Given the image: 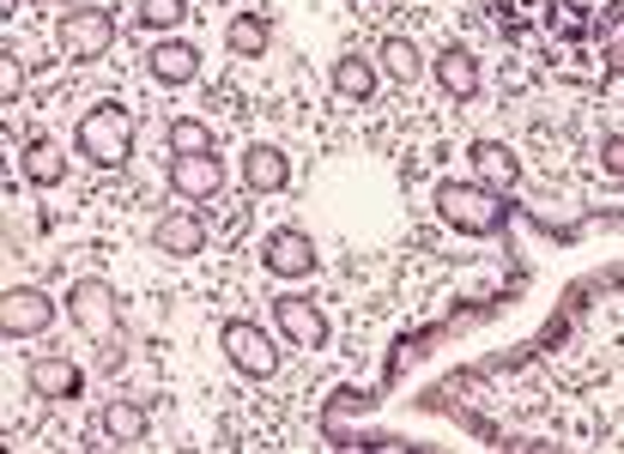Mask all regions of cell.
Wrapping results in <instances>:
<instances>
[{"label":"cell","mask_w":624,"mask_h":454,"mask_svg":"<svg viewBox=\"0 0 624 454\" xmlns=\"http://www.w3.org/2000/svg\"><path fill=\"white\" fill-rule=\"evenodd\" d=\"M412 406L485 448L624 454V267L576 279L522 345L449 370Z\"/></svg>","instance_id":"cell-1"},{"label":"cell","mask_w":624,"mask_h":454,"mask_svg":"<svg viewBox=\"0 0 624 454\" xmlns=\"http://www.w3.org/2000/svg\"><path fill=\"white\" fill-rule=\"evenodd\" d=\"M412 164V194H419V218H424V243L449 255H479V249H503L515 243V218L522 200L491 182H479L473 171H461L454 158H407Z\"/></svg>","instance_id":"cell-2"},{"label":"cell","mask_w":624,"mask_h":454,"mask_svg":"<svg viewBox=\"0 0 624 454\" xmlns=\"http://www.w3.org/2000/svg\"><path fill=\"white\" fill-rule=\"evenodd\" d=\"M267 321L304 363H340L346 370V303L334 285H267Z\"/></svg>","instance_id":"cell-3"},{"label":"cell","mask_w":624,"mask_h":454,"mask_svg":"<svg viewBox=\"0 0 624 454\" xmlns=\"http://www.w3.org/2000/svg\"><path fill=\"white\" fill-rule=\"evenodd\" d=\"M249 272L262 285H328L334 279V255L321 243V230L297 213L291 200L273 206V218H262L249 237Z\"/></svg>","instance_id":"cell-4"},{"label":"cell","mask_w":624,"mask_h":454,"mask_svg":"<svg viewBox=\"0 0 624 454\" xmlns=\"http://www.w3.org/2000/svg\"><path fill=\"white\" fill-rule=\"evenodd\" d=\"M309 158H316V146H309L297 127H279V122H255L237 134V146H231V171H237V188L249 194V200H297V188H304L309 176Z\"/></svg>","instance_id":"cell-5"},{"label":"cell","mask_w":624,"mask_h":454,"mask_svg":"<svg viewBox=\"0 0 624 454\" xmlns=\"http://www.w3.org/2000/svg\"><path fill=\"white\" fill-rule=\"evenodd\" d=\"M115 7H122V0H61L55 12H43L49 31H55L61 61H68L80 80H103V73L134 49L127 19Z\"/></svg>","instance_id":"cell-6"},{"label":"cell","mask_w":624,"mask_h":454,"mask_svg":"<svg viewBox=\"0 0 624 454\" xmlns=\"http://www.w3.org/2000/svg\"><path fill=\"white\" fill-rule=\"evenodd\" d=\"M134 80L146 85L152 97H182V91H201L206 80H213V49H206L194 31L134 43Z\"/></svg>","instance_id":"cell-7"},{"label":"cell","mask_w":624,"mask_h":454,"mask_svg":"<svg viewBox=\"0 0 624 454\" xmlns=\"http://www.w3.org/2000/svg\"><path fill=\"white\" fill-rule=\"evenodd\" d=\"M61 321H68V303H61L55 285L19 279V272H12L7 291H0V340L7 345H43L61 333Z\"/></svg>","instance_id":"cell-8"},{"label":"cell","mask_w":624,"mask_h":454,"mask_svg":"<svg viewBox=\"0 0 624 454\" xmlns=\"http://www.w3.org/2000/svg\"><path fill=\"white\" fill-rule=\"evenodd\" d=\"M213 43L218 61L231 68H267L279 55V12L267 0H237V7L213 12Z\"/></svg>","instance_id":"cell-9"},{"label":"cell","mask_w":624,"mask_h":454,"mask_svg":"<svg viewBox=\"0 0 624 454\" xmlns=\"http://www.w3.org/2000/svg\"><path fill=\"white\" fill-rule=\"evenodd\" d=\"M158 188L171 200H188V206H218L237 194V171H231V152H176V158H158Z\"/></svg>","instance_id":"cell-10"},{"label":"cell","mask_w":624,"mask_h":454,"mask_svg":"<svg viewBox=\"0 0 624 454\" xmlns=\"http://www.w3.org/2000/svg\"><path fill=\"white\" fill-rule=\"evenodd\" d=\"M19 7H24V12H55L61 0H7V19H19Z\"/></svg>","instance_id":"cell-11"},{"label":"cell","mask_w":624,"mask_h":454,"mask_svg":"<svg viewBox=\"0 0 624 454\" xmlns=\"http://www.w3.org/2000/svg\"><path fill=\"white\" fill-rule=\"evenodd\" d=\"M358 7H388V0H358Z\"/></svg>","instance_id":"cell-12"},{"label":"cell","mask_w":624,"mask_h":454,"mask_svg":"<svg viewBox=\"0 0 624 454\" xmlns=\"http://www.w3.org/2000/svg\"><path fill=\"white\" fill-rule=\"evenodd\" d=\"M218 7H237V0H218Z\"/></svg>","instance_id":"cell-13"}]
</instances>
